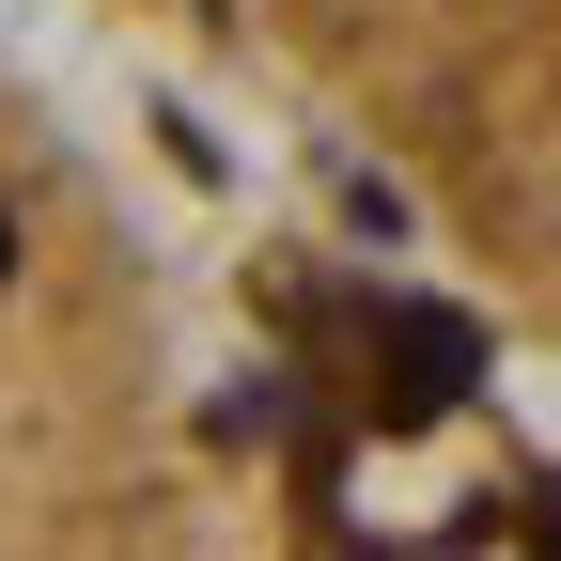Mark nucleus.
<instances>
[{
    "instance_id": "1",
    "label": "nucleus",
    "mask_w": 561,
    "mask_h": 561,
    "mask_svg": "<svg viewBox=\"0 0 561 561\" xmlns=\"http://www.w3.org/2000/svg\"><path fill=\"white\" fill-rule=\"evenodd\" d=\"M32 265H47V203H32L16 172H0V328L32 312Z\"/></svg>"
}]
</instances>
